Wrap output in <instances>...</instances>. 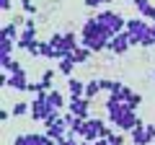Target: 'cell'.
<instances>
[{
    "mask_svg": "<svg viewBox=\"0 0 155 145\" xmlns=\"http://www.w3.org/2000/svg\"><path fill=\"white\" fill-rule=\"evenodd\" d=\"M54 145H67V135H65V137H60V140H57Z\"/></svg>",
    "mask_w": 155,
    "mask_h": 145,
    "instance_id": "d590c367",
    "label": "cell"
},
{
    "mask_svg": "<svg viewBox=\"0 0 155 145\" xmlns=\"http://www.w3.org/2000/svg\"><path fill=\"white\" fill-rule=\"evenodd\" d=\"M49 114H52V106H49V101H47V93H39L36 99L31 101V119L44 122Z\"/></svg>",
    "mask_w": 155,
    "mask_h": 145,
    "instance_id": "52a82bcc",
    "label": "cell"
},
{
    "mask_svg": "<svg viewBox=\"0 0 155 145\" xmlns=\"http://www.w3.org/2000/svg\"><path fill=\"white\" fill-rule=\"evenodd\" d=\"M98 91H101V80H91V83H85V99L93 101L96 96H98Z\"/></svg>",
    "mask_w": 155,
    "mask_h": 145,
    "instance_id": "ffe728a7",
    "label": "cell"
},
{
    "mask_svg": "<svg viewBox=\"0 0 155 145\" xmlns=\"http://www.w3.org/2000/svg\"><path fill=\"white\" fill-rule=\"evenodd\" d=\"M23 114H31V101H18L13 106V117H23Z\"/></svg>",
    "mask_w": 155,
    "mask_h": 145,
    "instance_id": "44dd1931",
    "label": "cell"
},
{
    "mask_svg": "<svg viewBox=\"0 0 155 145\" xmlns=\"http://www.w3.org/2000/svg\"><path fill=\"white\" fill-rule=\"evenodd\" d=\"M0 49H3V55H13V49H18V47L13 39H0Z\"/></svg>",
    "mask_w": 155,
    "mask_h": 145,
    "instance_id": "cb8c5ba5",
    "label": "cell"
},
{
    "mask_svg": "<svg viewBox=\"0 0 155 145\" xmlns=\"http://www.w3.org/2000/svg\"><path fill=\"white\" fill-rule=\"evenodd\" d=\"M41 88L44 91H52V86H54V70H44V75H41Z\"/></svg>",
    "mask_w": 155,
    "mask_h": 145,
    "instance_id": "7402d4cb",
    "label": "cell"
},
{
    "mask_svg": "<svg viewBox=\"0 0 155 145\" xmlns=\"http://www.w3.org/2000/svg\"><path fill=\"white\" fill-rule=\"evenodd\" d=\"M23 29H31V31H36V21H34V18H26V23H23Z\"/></svg>",
    "mask_w": 155,
    "mask_h": 145,
    "instance_id": "4dcf8cb0",
    "label": "cell"
},
{
    "mask_svg": "<svg viewBox=\"0 0 155 145\" xmlns=\"http://www.w3.org/2000/svg\"><path fill=\"white\" fill-rule=\"evenodd\" d=\"M13 145H31L28 132H26V135H16V137H13Z\"/></svg>",
    "mask_w": 155,
    "mask_h": 145,
    "instance_id": "4316f807",
    "label": "cell"
},
{
    "mask_svg": "<svg viewBox=\"0 0 155 145\" xmlns=\"http://www.w3.org/2000/svg\"><path fill=\"white\" fill-rule=\"evenodd\" d=\"M140 47H155V23H150V29H147V34L142 36V44Z\"/></svg>",
    "mask_w": 155,
    "mask_h": 145,
    "instance_id": "603a6c76",
    "label": "cell"
},
{
    "mask_svg": "<svg viewBox=\"0 0 155 145\" xmlns=\"http://www.w3.org/2000/svg\"><path fill=\"white\" fill-rule=\"evenodd\" d=\"M91 55H93V52H91L88 47H83V44H80V47H78L75 52H72V60H75L78 65H85V62L91 60Z\"/></svg>",
    "mask_w": 155,
    "mask_h": 145,
    "instance_id": "ac0fdd59",
    "label": "cell"
},
{
    "mask_svg": "<svg viewBox=\"0 0 155 145\" xmlns=\"http://www.w3.org/2000/svg\"><path fill=\"white\" fill-rule=\"evenodd\" d=\"M96 18H98V23H101V26H104L106 31L111 34V36L127 29V18H122L119 13H114V11H101Z\"/></svg>",
    "mask_w": 155,
    "mask_h": 145,
    "instance_id": "3957f363",
    "label": "cell"
},
{
    "mask_svg": "<svg viewBox=\"0 0 155 145\" xmlns=\"http://www.w3.org/2000/svg\"><path fill=\"white\" fill-rule=\"evenodd\" d=\"M147 29H150V21H147V18H142V16L127 18V31H129V42H132V47H140V44H142V36L147 34Z\"/></svg>",
    "mask_w": 155,
    "mask_h": 145,
    "instance_id": "277c9868",
    "label": "cell"
},
{
    "mask_svg": "<svg viewBox=\"0 0 155 145\" xmlns=\"http://www.w3.org/2000/svg\"><path fill=\"white\" fill-rule=\"evenodd\" d=\"M8 88H16V91H26L28 88V78H26V70H18L8 75Z\"/></svg>",
    "mask_w": 155,
    "mask_h": 145,
    "instance_id": "8fae6325",
    "label": "cell"
},
{
    "mask_svg": "<svg viewBox=\"0 0 155 145\" xmlns=\"http://www.w3.org/2000/svg\"><path fill=\"white\" fill-rule=\"evenodd\" d=\"M109 88H111V80L104 78V80H101V91H109Z\"/></svg>",
    "mask_w": 155,
    "mask_h": 145,
    "instance_id": "d6a6232c",
    "label": "cell"
},
{
    "mask_svg": "<svg viewBox=\"0 0 155 145\" xmlns=\"http://www.w3.org/2000/svg\"><path fill=\"white\" fill-rule=\"evenodd\" d=\"M91 104H93V101L85 99V96H70V101H67V109H70L72 114H78V117L88 119V117H91Z\"/></svg>",
    "mask_w": 155,
    "mask_h": 145,
    "instance_id": "ba28073f",
    "label": "cell"
},
{
    "mask_svg": "<svg viewBox=\"0 0 155 145\" xmlns=\"http://www.w3.org/2000/svg\"><path fill=\"white\" fill-rule=\"evenodd\" d=\"M31 44H36V31H31V29H23L21 36H18V42H16V47H18V49H28Z\"/></svg>",
    "mask_w": 155,
    "mask_h": 145,
    "instance_id": "4fadbf2b",
    "label": "cell"
},
{
    "mask_svg": "<svg viewBox=\"0 0 155 145\" xmlns=\"http://www.w3.org/2000/svg\"><path fill=\"white\" fill-rule=\"evenodd\" d=\"M11 114H13V112H8V109H3V112H0V119H3V122H8V119H11Z\"/></svg>",
    "mask_w": 155,
    "mask_h": 145,
    "instance_id": "1f68e13d",
    "label": "cell"
},
{
    "mask_svg": "<svg viewBox=\"0 0 155 145\" xmlns=\"http://www.w3.org/2000/svg\"><path fill=\"white\" fill-rule=\"evenodd\" d=\"M21 8H23V13L36 16V3H34V0H21Z\"/></svg>",
    "mask_w": 155,
    "mask_h": 145,
    "instance_id": "d4e9b609",
    "label": "cell"
},
{
    "mask_svg": "<svg viewBox=\"0 0 155 145\" xmlns=\"http://www.w3.org/2000/svg\"><path fill=\"white\" fill-rule=\"evenodd\" d=\"M0 8H3V11H11V8H13V0H0Z\"/></svg>",
    "mask_w": 155,
    "mask_h": 145,
    "instance_id": "f546056e",
    "label": "cell"
},
{
    "mask_svg": "<svg viewBox=\"0 0 155 145\" xmlns=\"http://www.w3.org/2000/svg\"><path fill=\"white\" fill-rule=\"evenodd\" d=\"M44 127H47V135H49V137H54V140H60V137H65V135L70 132V127H67V122H65V117H62L60 112H52L49 117L44 119Z\"/></svg>",
    "mask_w": 155,
    "mask_h": 145,
    "instance_id": "5b68a950",
    "label": "cell"
},
{
    "mask_svg": "<svg viewBox=\"0 0 155 145\" xmlns=\"http://www.w3.org/2000/svg\"><path fill=\"white\" fill-rule=\"evenodd\" d=\"M129 137H132V145H150L155 140V124H137L129 132Z\"/></svg>",
    "mask_w": 155,
    "mask_h": 145,
    "instance_id": "8992f818",
    "label": "cell"
},
{
    "mask_svg": "<svg viewBox=\"0 0 155 145\" xmlns=\"http://www.w3.org/2000/svg\"><path fill=\"white\" fill-rule=\"evenodd\" d=\"M93 145H111V143H109V137H101V140H96Z\"/></svg>",
    "mask_w": 155,
    "mask_h": 145,
    "instance_id": "e575fe53",
    "label": "cell"
},
{
    "mask_svg": "<svg viewBox=\"0 0 155 145\" xmlns=\"http://www.w3.org/2000/svg\"><path fill=\"white\" fill-rule=\"evenodd\" d=\"M137 124H142V119L137 117V109H127V112L122 114V117L116 119V127L119 130H124V132H132Z\"/></svg>",
    "mask_w": 155,
    "mask_h": 145,
    "instance_id": "30bf717a",
    "label": "cell"
},
{
    "mask_svg": "<svg viewBox=\"0 0 155 145\" xmlns=\"http://www.w3.org/2000/svg\"><path fill=\"white\" fill-rule=\"evenodd\" d=\"M127 104H129V109H140V104H142V93H134V91H132V96H129Z\"/></svg>",
    "mask_w": 155,
    "mask_h": 145,
    "instance_id": "484cf974",
    "label": "cell"
},
{
    "mask_svg": "<svg viewBox=\"0 0 155 145\" xmlns=\"http://www.w3.org/2000/svg\"><path fill=\"white\" fill-rule=\"evenodd\" d=\"M67 93L70 96H85V83L70 75V78H67Z\"/></svg>",
    "mask_w": 155,
    "mask_h": 145,
    "instance_id": "9a60e30c",
    "label": "cell"
},
{
    "mask_svg": "<svg viewBox=\"0 0 155 145\" xmlns=\"http://www.w3.org/2000/svg\"><path fill=\"white\" fill-rule=\"evenodd\" d=\"M132 47V42H129V31L124 29V31H119V34H114L109 39V52H114V55H124V52Z\"/></svg>",
    "mask_w": 155,
    "mask_h": 145,
    "instance_id": "9c48e42d",
    "label": "cell"
},
{
    "mask_svg": "<svg viewBox=\"0 0 155 145\" xmlns=\"http://www.w3.org/2000/svg\"><path fill=\"white\" fill-rule=\"evenodd\" d=\"M109 39H111V34L98 23L96 16L83 21V29H80V44L83 47H88L91 52H104L109 49Z\"/></svg>",
    "mask_w": 155,
    "mask_h": 145,
    "instance_id": "6da1fadb",
    "label": "cell"
},
{
    "mask_svg": "<svg viewBox=\"0 0 155 145\" xmlns=\"http://www.w3.org/2000/svg\"><path fill=\"white\" fill-rule=\"evenodd\" d=\"M153 143H155V140H153Z\"/></svg>",
    "mask_w": 155,
    "mask_h": 145,
    "instance_id": "f35d334b",
    "label": "cell"
},
{
    "mask_svg": "<svg viewBox=\"0 0 155 145\" xmlns=\"http://www.w3.org/2000/svg\"><path fill=\"white\" fill-rule=\"evenodd\" d=\"M47 101H49V106H52V112H60V109H65L67 106V101H65V96L60 93V91H47Z\"/></svg>",
    "mask_w": 155,
    "mask_h": 145,
    "instance_id": "7c38bea8",
    "label": "cell"
},
{
    "mask_svg": "<svg viewBox=\"0 0 155 145\" xmlns=\"http://www.w3.org/2000/svg\"><path fill=\"white\" fill-rule=\"evenodd\" d=\"M132 5L137 8V13L142 18H147V13H150V8H153V3H150V0H132Z\"/></svg>",
    "mask_w": 155,
    "mask_h": 145,
    "instance_id": "d6986e66",
    "label": "cell"
},
{
    "mask_svg": "<svg viewBox=\"0 0 155 145\" xmlns=\"http://www.w3.org/2000/svg\"><path fill=\"white\" fill-rule=\"evenodd\" d=\"M0 65H3V70H5V72H18V70H23L21 62H18L13 55H3V57H0Z\"/></svg>",
    "mask_w": 155,
    "mask_h": 145,
    "instance_id": "5bb4252c",
    "label": "cell"
},
{
    "mask_svg": "<svg viewBox=\"0 0 155 145\" xmlns=\"http://www.w3.org/2000/svg\"><path fill=\"white\" fill-rule=\"evenodd\" d=\"M75 67H78V62L72 60V55H70V57H62V60L57 62V70H60L62 75H67V78L72 75V70H75Z\"/></svg>",
    "mask_w": 155,
    "mask_h": 145,
    "instance_id": "2e32d148",
    "label": "cell"
},
{
    "mask_svg": "<svg viewBox=\"0 0 155 145\" xmlns=\"http://www.w3.org/2000/svg\"><path fill=\"white\" fill-rule=\"evenodd\" d=\"M111 0H85V5L88 8H98V5H109Z\"/></svg>",
    "mask_w": 155,
    "mask_h": 145,
    "instance_id": "f1b7e54d",
    "label": "cell"
},
{
    "mask_svg": "<svg viewBox=\"0 0 155 145\" xmlns=\"http://www.w3.org/2000/svg\"><path fill=\"white\" fill-rule=\"evenodd\" d=\"M18 36H21V31H18V23L5 21V26H3V39H13V42H18Z\"/></svg>",
    "mask_w": 155,
    "mask_h": 145,
    "instance_id": "e0dca14e",
    "label": "cell"
},
{
    "mask_svg": "<svg viewBox=\"0 0 155 145\" xmlns=\"http://www.w3.org/2000/svg\"><path fill=\"white\" fill-rule=\"evenodd\" d=\"M153 80H155V70H153Z\"/></svg>",
    "mask_w": 155,
    "mask_h": 145,
    "instance_id": "74e56055",
    "label": "cell"
},
{
    "mask_svg": "<svg viewBox=\"0 0 155 145\" xmlns=\"http://www.w3.org/2000/svg\"><path fill=\"white\" fill-rule=\"evenodd\" d=\"M80 145H93V143H91V140H80Z\"/></svg>",
    "mask_w": 155,
    "mask_h": 145,
    "instance_id": "8d00e7d4",
    "label": "cell"
},
{
    "mask_svg": "<svg viewBox=\"0 0 155 145\" xmlns=\"http://www.w3.org/2000/svg\"><path fill=\"white\" fill-rule=\"evenodd\" d=\"M111 132H114V130H111L109 124L104 122V119H98V117H88V119H85L83 140H91V143H96V140H101V137H111Z\"/></svg>",
    "mask_w": 155,
    "mask_h": 145,
    "instance_id": "7a4b0ae2",
    "label": "cell"
},
{
    "mask_svg": "<svg viewBox=\"0 0 155 145\" xmlns=\"http://www.w3.org/2000/svg\"><path fill=\"white\" fill-rule=\"evenodd\" d=\"M147 21H150V23H155V5L150 8V13H147Z\"/></svg>",
    "mask_w": 155,
    "mask_h": 145,
    "instance_id": "836d02e7",
    "label": "cell"
},
{
    "mask_svg": "<svg viewBox=\"0 0 155 145\" xmlns=\"http://www.w3.org/2000/svg\"><path fill=\"white\" fill-rule=\"evenodd\" d=\"M109 143H111V145H124V135H122V132H111Z\"/></svg>",
    "mask_w": 155,
    "mask_h": 145,
    "instance_id": "83f0119b",
    "label": "cell"
}]
</instances>
